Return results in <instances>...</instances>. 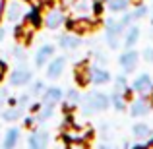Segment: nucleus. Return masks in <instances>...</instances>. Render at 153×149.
Returning <instances> with one entry per match:
<instances>
[{
	"mask_svg": "<svg viewBox=\"0 0 153 149\" xmlns=\"http://www.w3.org/2000/svg\"><path fill=\"white\" fill-rule=\"evenodd\" d=\"M83 107V110L89 114V112H99V110H107L108 105H111V97L101 93V91H93V93L85 95L79 103Z\"/></svg>",
	"mask_w": 153,
	"mask_h": 149,
	"instance_id": "nucleus-1",
	"label": "nucleus"
},
{
	"mask_svg": "<svg viewBox=\"0 0 153 149\" xmlns=\"http://www.w3.org/2000/svg\"><path fill=\"white\" fill-rule=\"evenodd\" d=\"M27 0H6V19L10 23L19 21L22 18H25L27 14Z\"/></svg>",
	"mask_w": 153,
	"mask_h": 149,
	"instance_id": "nucleus-2",
	"label": "nucleus"
},
{
	"mask_svg": "<svg viewBox=\"0 0 153 149\" xmlns=\"http://www.w3.org/2000/svg\"><path fill=\"white\" fill-rule=\"evenodd\" d=\"M49 132L45 130H35L29 134V138H27V149H47L49 147Z\"/></svg>",
	"mask_w": 153,
	"mask_h": 149,
	"instance_id": "nucleus-3",
	"label": "nucleus"
},
{
	"mask_svg": "<svg viewBox=\"0 0 153 149\" xmlns=\"http://www.w3.org/2000/svg\"><path fill=\"white\" fill-rule=\"evenodd\" d=\"M64 21H66V16H64V12L60 10V8H51V10L43 16V23H45V27H49V29H58Z\"/></svg>",
	"mask_w": 153,
	"mask_h": 149,
	"instance_id": "nucleus-4",
	"label": "nucleus"
},
{
	"mask_svg": "<svg viewBox=\"0 0 153 149\" xmlns=\"http://www.w3.org/2000/svg\"><path fill=\"white\" fill-rule=\"evenodd\" d=\"M66 25L74 35H83V33H89V31L93 29V21H91L89 18H85V16L70 19V21H66Z\"/></svg>",
	"mask_w": 153,
	"mask_h": 149,
	"instance_id": "nucleus-5",
	"label": "nucleus"
},
{
	"mask_svg": "<svg viewBox=\"0 0 153 149\" xmlns=\"http://www.w3.org/2000/svg\"><path fill=\"white\" fill-rule=\"evenodd\" d=\"M29 82H31V70L29 68L18 66L16 70H12V74H10V85L12 87H22Z\"/></svg>",
	"mask_w": 153,
	"mask_h": 149,
	"instance_id": "nucleus-6",
	"label": "nucleus"
},
{
	"mask_svg": "<svg viewBox=\"0 0 153 149\" xmlns=\"http://www.w3.org/2000/svg\"><path fill=\"white\" fill-rule=\"evenodd\" d=\"M64 66H66V58H64V56L51 58L49 60V66H47V78H51V79L60 78L62 72H64Z\"/></svg>",
	"mask_w": 153,
	"mask_h": 149,
	"instance_id": "nucleus-7",
	"label": "nucleus"
},
{
	"mask_svg": "<svg viewBox=\"0 0 153 149\" xmlns=\"http://www.w3.org/2000/svg\"><path fill=\"white\" fill-rule=\"evenodd\" d=\"M89 82L95 85H105L111 82V74L105 68H99L97 64H93V66H89Z\"/></svg>",
	"mask_w": 153,
	"mask_h": 149,
	"instance_id": "nucleus-8",
	"label": "nucleus"
},
{
	"mask_svg": "<svg viewBox=\"0 0 153 149\" xmlns=\"http://www.w3.org/2000/svg\"><path fill=\"white\" fill-rule=\"evenodd\" d=\"M138 58L140 56H138L136 50H126V52L120 54L118 62H120V66H122V70L126 72V74H130V72H134L136 66H138Z\"/></svg>",
	"mask_w": 153,
	"mask_h": 149,
	"instance_id": "nucleus-9",
	"label": "nucleus"
},
{
	"mask_svg": "<svg viewBox=\"0 0 153 149\" xmlns=\"http://www.w3.org/2000/svg\"><path fill=\"white\" fill-rule=\"evenodd\" d=\"M132 89H134L136 93H140V95L149 93V91L153 89L151 76H149V74H142V76H138V78L134 79V83H132Z\"/></svg>",
	"mask_w": 153,
	"mask_h": 149,
	"instance_id": "nucleus-10",
	"label": "nucleus"
},
{
	"mask_svg": "<svg viewBox=\"0 0 153 149\" xmlns=\"http://www.w3.org/2000/svg\"><path fill=\"white\" fill-rule=\"evenodd\" d=\"M52 56H54V47H52V45H43L41 49L35 52V66H37V68L47 66Z\"/></svg>",
	"mask_w": 153,
	"mask_h": 149,
	"instance_id": "nucleus-11",
	"label": "nucleus"
},
{
	"mask_svg": "<svg viewBox=\"0 0 153 149\" xmlns=\"http://www.w3.org/2000/svg\"><path fill=\"white\" fill-rule=\"evenodd\" d=\"M149 110H151V103H149L146 97L136 99L134 103L130 105V114H132V116H146Z\"/></svg>",
	"mask_w": 153,
	"mask_h": 149,
	"instance_id": "nucleus-12",
	"label": "nucleus"
},
{
	"mask_svg": "<svg viewBox=\"0 0 153 149\" xmlns=\"http://www.w3.org/2000/svg\"><path fill=\"white\" fill-rule=\"evenodd\" d=\"M58 45L62 47L64 50H74L82 45V39L74 33H68V35H58Z\"/></svg>",
	"mask_w": 153,
	"mask_h": 149,
	"instance_id": "nucleus-13",
	"label": "nucleus"
},
{
	"mask_svg": "<svg viewBox=\"0 0 153 149\" xmlns=\"http://www.w3.org/2000/svg\"><path fill=\"white\" fill-rule=\"evenodd\" d=\"M23 110H25V107L19 103H14V107L6 108V110H2V120H6V122H14V120L22 118Z\"/></svg>",
	"mask_w": 153,
	"mask_h": 149,
	"instance_id": "nucleus-14",
	"label": "nucleus"
},
{
	"mask_svg": "<svg viewBox=\"0 0 153 149\" xmlns=\"http://www.w3.org/2000/svg\"><path fill=\"white\" fill-rule=\"evenodd\" d=\"M18 142H19V130H18V128H10V130L4 134L2 149H16Z\"/></svg>",
	"mask_w": 153,
	"mask_h": 149,
	"instance_id": "nucleus-15",
	"label": "nucleus"
},
{
	"mask_svg": "<svg viewBox=\"0 0 153 149\" xmlns=\"http://www.w3.org/2000/svg\"><path fill=\"white\" fill-rule=\"evenodd\" d=\"M62 99H64V93H62L60 87H49V89L43 91V101H45V103L56 105V103H60Z\"/></svg>",
	"mask_w": 153,
	"mask_h": 149,
	"instance_id": "nucleus-16",
	"label": "nucleus"
},
{
	"mask_svg": "<svg viewBox=\"0 0 153 149\" xmlns=\"http://www.w3.org/2000/svg\"><path fill=\"white\" fill-rule=\"evenodd\" d=\"M54 107H56V105H52V103H45V101H43V105L39 107L37 114H35V120H37V122H45V120H49L51 116L54 114Z\"/></svg>",
	"mask_w": 153,
	"mask_h": 149,
	"instance_id": "nucleus-17",
	"label": "nucleus"
},
{
	"mask_svg": "<svg viewBox=\"0 0 153 149\" xmlns=\"http://www.w3.org/2000/svg\"><path fill=\"white\" fill-rule=\"evenodd\" d=\"M25 23H29V25L35 27V29L41 25V23H43V16H41V12H39V8L33 6L29 12H27V14H25Z\"/></svg>",
	"mask_w": 153,
	"mask_h": 149,
	"instance_id": "nucleus-18",
	"label": "nucleus"
},
{
	"mask_svg": "<svg viewBox=\"0 0 153 149\" xmlns=\"http://www.w3.org/2000/svg\"><path fill=\"white\" fill-rule=\"evenodd\" d=\"M76 82H78L79 85H87V83H89V66L78 64V68H76Z\"/></svg>",
	"mask_w": 153,
	"mask_h": 149,
	"instance_id": "nucleus-19",
	"label": "nucleus"
},
{
	"mask_svg": "<svg viewBox=\"0 0 153 149\" xmlns=\"http://www.w3.org/2000/svg\"><path fill=\"white\" fill-rule=\"evenodd\" d=\"M72 10L74 12H78V14H82V16H85L87 12L91 10V6H93V2H89V0H72Z\"/></svg>",
	"mask_w": 153,
	"mask_h": 149,
	"instance_id": "nucleus-20",
	"label": "nucleus"
},
{
	"mask_svg": "<svg viewBox=\"0 0 153 149\" xmlns=\"http://www.w3.org/2000/svg\"><path fill=\"white\" fill-rule=\"evenodd\" d=\"M33 29L29 23H23V25H18L16 27V39H22V41H29L31 35H33Z\"/></svg>",
	"mask_w": 153,
	"mask_h": 149,
	"instance_id": "nucleus-21",
	"label": "nucleus"
},
{
	"mask_svg": "<svg viewBox=\"0 0 153 149\" xmlns=\"http://www.w3.org/2000/svg\"><path fill=\"white\" fill-rule=\"evenodd\" d=\"M105 4L111 12H126L130 6V0H105Z\"/></svg>",
	"mask_w": 153,
	"mask_h": 149,
	"instance_id": "nucleus-22",
	"label": "nucleus"
},
{
	"mask_svg": "<svg viewBox=\"0 0 153 149\" xmlns=\"http://www.w3.org/2000/svg\"><path fill=\"white\" fill-rule=\"evenodd\" d=\"M138 39H140V29L138 27H130V29L126 31V37H124V45L128 47V49H132V47L138 43Z\"/></svg>",
	"mask_w": 153,
	"mask_h": 149,
	"instance_id": "nucleus-23",
	"label": "nucleus"
},
{
	"mask_svg": "<svg viewBox=\"0 0 153 149\" xmlns=\"http://www.w3.org/2000/svg\"><path fill=\"white\" fill-rule=\"evenodd\" d=\"M132 134H134V138L138 139H146L151 136V128L146 126V124H136L134 128H132Z\"/></svg>",
	"mask_w": 153,
	"mask_h": 149,
	"instance_id": "nucleus-24",
	"label": "nucleus"
},
{
	"mask_svg": "<svg viewBox=\"0 0 153 149\" xmlns=\"http://www.w3.org/2000/svg\"><path fill=\"white\" fill-rule=\"evenodd\" d=\"M105 27H107V31H111V33H122L124 29V23L120 21V19H114V18H108L107 21H105Z\"/></svg>",
	"mask_w": 153,
	"mask_h": 149,
	"instance_id": "nucleus-25",
	"label": "nucleus"
},
{
	"mask_svg": "<svg viewBox=\"0 0 153 149\" xmlns=\"http://www.w3.org/2000/svg\"><path fill=\"white\" fill-rule=\"evenodd\" d=\"M111 105L116 110H124V108H126V97H124L122 93H118V91H114V93L111 95Z\"/></svg>",
	"mask_w": 153,
	"mask_h": 149,
	"instance_id": "nucleus-26",
	"label": "nucleus"
},
{
	"mask_svg": "<svg viewBox=\"0 0 153 149\" xmlns=\"http://www.w3.org/2000/svg\"><path fill=\"white\" fill-rule=\"evenodd\" d=\"M64 101H66V108L76 107V105H79V103H82V95H79L76 89H70V91L66 93V99H64Z\"/></svg>",
	"mask_w": 153,
	"mask_h": 149,
	"instance_id": "nucleus-27",
	"label": "nucleus"
},
{
	"mask_svg": "<svg viewBox=\"0 0 153 149\" xmlns=\"http://www.w3.org/2000/svg\"><path fill=\"white\" fill-rule=\"evenodd\" d=\"M114 91H118V93H122L124 97L128 95V87H126V78L124 76H118L114 82Z\"/></svg>",
	"mask_w": 153,
	"mask_h": 149,
	"instance_id": "nucleus-28",
	"label": "nucleus"
},
{
	"mask_svg": "<svg viewBox=\"0 0 153 149\" xmlns=\"http://www.w3.org/2000/svg\"><path fill=\"white\" fill-rule=\"evenodd\" d=\"M120 35L118 33H111V31H107V35H105V39H107V45L111 47V49H118L120 45Z\"/></svg>",
	"mask_w": 153,
	"mask_h": 149,
	"instance_id": "nucleus-29",
	"label": "nucleus"
},
{
	"mask_svg": "<svg viewBox=\"0 0 153 149\" xmlns=\"http://www.w3.org/2000/svg\"><path fill=\"white\" fill-rule=\"evenodd\" d=\"M45 89H47V87H45V83H43V82H33L29 93L33 95V97H37V95H43V91H45Z\"/></svg>",
	"mask_w": 153,
	"mask_h": 149,
	"instance_id": "nucleus-30",
	"label": "nucleus"
},
{
	"mask_svg": "<svg viewBox=\"0 0 153 149\" xmlns=\"http://www.w3.org/2000/svg\"><path fill=\"white\" fill-rule=\"evenodd\" d=\"M66 149H89L85 143V139H74V142H68Z\"/></svg>",
	"mask_w": 153,
	"mask_h": 149,
	"instance_id": "nucleus-31",
	"label": "nucleus"
},
{
	"mask_svg": "<svg viewBox=\"0 0 153 149\" xmlns=\"http://www.w3.org/2000/svg\"><path fill=\"white\" fill-rule=\"evenodd\" d=\"M146 14H147V8H146V6H140L138 10H136L134 14H132V18H134V19H138V18H143Z\"/></svg>",
	"mask_w": 153,
	"mask_h": 149,
	"instance_id": "nucleus-32",
	"label": "nucleus"
},
{
	"mask_svg": "<svg viewBox=\"0 0 153 149\" xmlns=\"http://www.w3.org/2000/svg\"><path fill=\"white\" fill-rule=\"evenodd\" d=\"M12 54H14V58L25 60V52H23V49H19V47H16V49H12Z\"/></svg>",
	"mask_w": 153,
	"mask_h": 149,
	"instance_id": "nucleus-33",
	"label": "nucleus"
},
{
	"mask_svg": "<svg viewBox=\"0 0 153 149\" xmlns=\"http://www.w3.org/2000/svg\"><path fill=\"white\" fill-rule=\"evenodd\" d=\"M143 60L153 62V49H146V50H143Z\"/></svg>",
	"mask_w": 153,
	"mask_h": 149,
	"instance_id": "nucleus-34",
	"label": "nucleus"
},
{
	"mask_svg": "<svg viewBox=\"0 0 153 149\" xmlns=\"http://www.w3.org/2000/svg\"><path fill=\"white\" fill-rule=\"evenodd\" d=\"M6 70H8V68H6V62H2V60H0V82H2L4 76H6Z\"/></svg>",
	"mask_w": 153,
	"mask_h": 149,
	"instance_id": "nucleus-35",
	"label": "nucleus"
},
{
	"mask_svg": "<svg viewBox=\"0 0 153 149\" xmlns=\"http://www.w3.org/2000/svg\"><path fill=\"white\" fill-rule=\"evenodd\" d=\"M4 12H6V0H0V21H2Z\"/></svg>",
	"mask_w": 153,
	"mask_h": 149,
	"instance_id": "nucleus-36",
	"label": "nucleus"
},
{
	"mask_svg": "<svg viewBox=\"0 0 153 149\" xmlns=\"http://www.w3.org/2000/svg\"><path fill=\"white\" fill-rule=\"evenodd\" d=\"M6 95H8V89H0V107H2V103L6 101Z\"/></svg>",
	"mask_w": 153,
	"mask_h": 149,
	"instance_id": "nucleus-37",
	"label": "nucleus"
},
{
	"mask_svg": "<svg viewBox=\"0 0 153 149\" xmlns=\"http://www.w3.org/2000/svg\"><path fill=\"white\" fill-rule=\"evenodd\" d=\"M4 37H6V31H4V29H2V27H0V43H2V41H4Z\"/></svg>",
	"mask_w": 153,
	"mask_h": 149,
	"instance_id": "nucleus-38",
	"label": "nucleus"
},
{
	"mask_svg": "<svg viewBox=\"0 0 153 149\" xmlns=\"http://www.w3.org/2000/svg\"><path fill=\"white\" fill-rule=\"evenodd\" d=\"M99 149H112V145H108V143H101Z\"/></svg>",
	"mask_w": 153,
	"mask_h": 149,
	"instance_id": "nucleus-39",
	"label": "nucleus"
},
{
	"mask_svg": "<svg viewBox=\"0 0 153 149\" xmlns=\"http://www.w3.org/2000/svg\"><path fill=\"white\" fill-rule=\"evenodd\" d=\"M143 149H153V142H149V143H147V145L143 147Z\"/></svg>",
	"mask_w": 153,
	"mask_h": 149,
	"instance_id": "nucleus-40",
	"label": "nucleus"
}]
</instances>
